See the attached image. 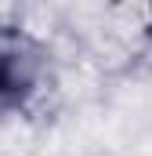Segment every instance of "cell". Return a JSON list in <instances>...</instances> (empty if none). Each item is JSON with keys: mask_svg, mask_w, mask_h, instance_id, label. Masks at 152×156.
<instances>
[{"mask_svg": "<svg viewBox=\"0 0 152 156\" xmlns=\"http://www.w3.org/2000/svg\"><path fill=\"white\" fill-rule=\"evenodd\" d=\"M47 76V58L36 37L18 26H0V109L33 102Z\"/></svg>", "mask_w": 152, "mask_h": 156, "instance_id": "6da1fadb", "label": "cell"}, {"mask_svg": "<svg viewBox=\"0 0 152 156\" xmlns=\"http://www.w3.org/2000/svg\"><path fill=\"white\" fill-rule=\"evenodd\" d=\"M145 37L152 40V7H149V22H145Z\"/></svg>", "mask_w": 152, "mask_h": 156, "instance_id": "7a4b0ae2", "label": "cell"}]
</instances>
